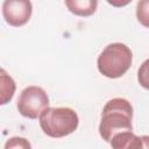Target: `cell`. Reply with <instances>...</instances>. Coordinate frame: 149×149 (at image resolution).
<instances>
[{
    "instance_id": "cell-1",
    "label": "cell",
    "mask_w": 149,
    "mask_h": 149,
    "mask_svg": "<svg viewBox=\"0 0 149 149\" xmlns=\"http://www.w3.org/2000/svg\"><path fill=\"white\" fill-rule=\"evenodd\" d=\"M133 107L125 98H113L106 102L101 112L99 134L105 142H111L112 137L125 130H133L132 126Z\"/></svg>"
},
{
    "instance_id": "cell-2",
    "label": "cell",
    "mask_w": 149,
    "mask_h": 149,
    "mask_svg": "<svg viewBox=\"0 0 149 149\" xmlns=\"http://www.w3.org/2000/svg\"><path fill=\"white\" fill-rule=\"evenodd\" d=\"M78 125V114L70 107H47L40 115V126L43 133L54 139L72 134Z\"/></svg>"
},
{
    "instance_id": "cell-3",
    "label": "cell",
    "mask_w": 149,
    "mask_h": 149,
    "mask_svg": "<svg viewBox=\"0 0 149 149\" xmlns=\"http://www.w3.org/2000/svg\"><path fill=\"white\" fill-rule=\"evenodd\" d=\"M133 62L132 50L123 43H111L101 51L97 59L99 72L107 78H120L130 68Z\"/></svg>"
},
{
    "instance_id": "cell-4",
    "label": "cell",
    "mask_w": 149,
    "mask_h": 149,
    "mask_svg": "<svg viewBox=\"0 0 149 149\" xmlns=\"http://www.w3.org/2000/svg\"><path fill=\"white\" fill-rule=\"evenodd\" d=\"M20 114L28 119H37L41 113L49 107V97L40 86H28L19 95L16 102Z\"/></svg>"
},
{
    "instance_id": "cell-5",
    "label": "cell",
    "mask_w": 149,
    "mask_h": 149,
    "mask_svg": "<svg viewBox=\"0 0 149 149\" xmlns=\"http://www.w3.org/2000/svg\"><path fill=\"white\" fill-rule=\"evenodd\" d=\"M33 13L30 0H5L2 3V15L5 21L13 27L26 24Z\"/></svg>"
},
{
    "instance_id": "cell-6",
    "label": "cell",
    "mask_w": 149,
    "mask_h": 149,
    "mask_svg": "<svg viewBox=\"0 0 149 149\" xmlns=\"http://www.w3.org/2000/svg\"><path fill=\"white\" fill-rule=\"evenodd\" d=\"M109 144L115 149H141L143 148L141 136H136L132 130H125L115 134Z\"/></svg>"
},
{
    "instance_id": "cell-7",
    "label": "cell",
    "mask_w": 149,
    "mask_h": 149,
    "mask_svg": "<svg viewBox=\"0 0 149 149\" xmlns=\"http://www.w3.org/2000/svg\"><path fill=\"white\" fill-rule=\"evenodd\" d=\"M66 8L77 16H90L98 7V0H64Z\"/></svg>"
},
{
    "instance_id": "cell-8",
    "label": "cell",
    "mask_w": 149,
    "mask_h": 149,
    "mask_svg": "<svg viewBox=\"0 0 149 149\" xmlns=\"http://www.w3.org/2000/svg\"><path fill=\"white\" fill-rule=\"evenodd\" d=\"M0 81H1V105H6L12 100L15 92V81L13 78L6 73L3 69L0 70Z\"/></svg>"
},
{
    "instance_id": "cell-9",
    "label": "cell",
    "mask_w": 149,
    "mask_h": 149,
    "mask_svg": "<svg viewBox=\"0 0 149 149\" xmlns=\"http://www.w3.org/2000/svg\"><path fill=\"white\" fill-rule=\"evenodd\" d=\"M136 19L146 28H149V0H139L136 5Z\"/></svg>"
},
{
    "instance_id": "cell-10",
    "label": "cell",
    "mask_w": 149,
    "mask_h": 149,
    "mask_svg": "<svg viewBox=\"0 0 149 149\" xmlns=\"http://www.w3.org/2000/svg\"><path fill=\"white\" fill-rule=\"evenodd\" d=\"M137 80L142 87L149 90V58L140 65L137 71Z\"/></svg>"
},
{
    "instance_id": "cell-11",
    "label": "cell",
    "mask_w": 149,
    "mask_h": 149,
    "mask_svg": "<svg viewBox=\"0 0 149 149\" xmlns=\"http://www.w3.org/2000/svg\"><path fill=\"white\" fill-rule=\"evenodd\" d=\"M10 148H20V149H29L31 148V144L23 137H12L9 139L6 144H5V149H10Z\"/></svg>"
},
{
    "instance_id": "cell-12",
    "label": "cell",
    "mask_w": 149,
    "mask_h": 149,
    "mask_svg": "<svg viewBox=\"0 0 149 149\" xmlns=\"http://www.w3.org/2000/svg\"><path fill=\"white\" fill-rule=\"evenodd\" d=\"M109 5H112L113 7H118V8H120V7H125V6H127L128 3H130L132 2V0H106Z\"/></svg>"
},
{
    "instance_id": "cell-13",
    "label": "cell",
    "mask_w": 149,
    "mask_h": 149,
    "mask_svg": "<svg viewBox=\"0 0 149 149\" xmlns=\"http://www.w3.org/2000/svg\"><path fill=\"white\" fill-rule=\"evenodd\" d=\"M141 139H142V143H143V148H149V136L148 135H143V136H141Z\"/></svg>"
}]
</instances>
